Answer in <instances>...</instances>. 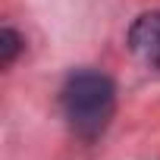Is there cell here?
<instances>
[{
  "label": "cell",
  "mask_w": 160,
  "mask_h": 160,
  "mask_svg": "<svg viewBox=\"0 0 160 160\" xmlns=\"http://www.w3.org/2000/svg\"><path fill=\"white\" fill-rule=\"evenodd\" d=\"M60 107L69 129L82 138L94 141L107 132L116 110V85L98 69H75L60 91Z\"/></svg>",
  "instance_id": "obj_1"
},
{
  "label": "cell",
  "mask_w": 160,
  "mask_h": 160,
  "mask_svg": "<svg viewBox=\"0 0 160 160\" xmlns=\"http://www.w3.org/2000/svg\"><path fill=\"white\" fill-rule=\"evenodd\" d=\"M129 50L151 69L160 72V10L141 13L129 25Z\"/></svg>",
  "instance_id": "obj_2"
},
{
  "label": "cell",
  "mask_w": 160,
  "mask_h": 160,
  "mask_svg": "<svg viewBox=\"0 0 160 160\" xmlns=\"http://www.w3.org/2000/svg\"><path fill=\"white\" fill-rule=\"evenodd\" d=\"M19 50H22V38H19V32H13L10 25L0 28V66L7 69V66L19 57Z\"/></svg>",
  "instance_id": "obj_3"
}]
</instances>
